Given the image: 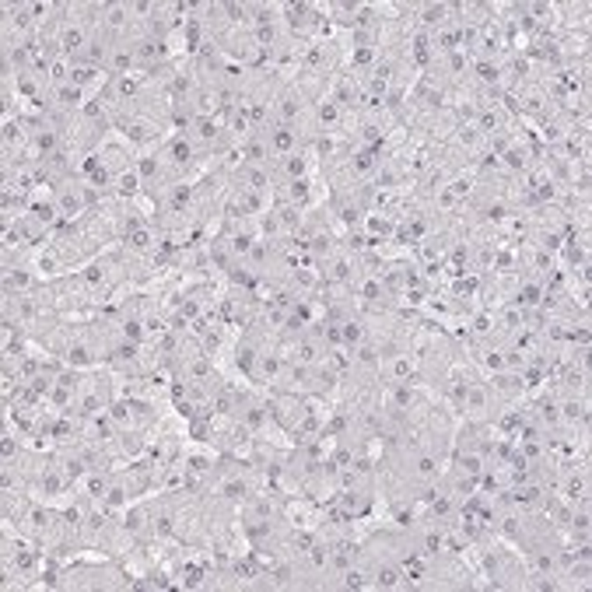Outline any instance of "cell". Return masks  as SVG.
I'll return each mask as SVG.
<instances>
[{
  "label": "cell",
  "instance_id": "obj_4",
  "mask_svg": "<svg viewBox=\"0 0 592 592\" xmlns=\"http://www.w3.org/2000/svg\"><path fill=\"white\" fill-rule=\"evenodd\" d=\"M340 333H344V344H354V347H361L365 344V322H358V319H347V322H340Z\"/></svg>",
  "mask_w": 592,
  "mask_h": 592
},
{
  "label": "cell",
  "instance_id": "obj_3",
  "mask_svg": "<svg viewBox=\"0 0 592 592\" xmlns=\"http://www.w3.org/2000/svg\"><path fill=\"white\" fill-rule=\"evenodd\" d=\"M256 361H260L256 347H253L249 340H242V344L235 347V365H238V368H242V372H246V375L253 379V375H256Z\"/></svg>",
  "mask_w": 592,
  "mask_h": 592
},
{
  "label": "cell",
  "instance_id": "obj_5",
  "mask_svg": "<svg viewBox=\"0 0 592 592\" xmlns=\"http://www.w3.org/2000/svg\"><path fill=\"white\" fill-rule=\"evenodd\" d=\"M281 172L288 176V183H295L305 176V162H301V155H288V158H281Z\"/></svg>",
  "mask_w": 592,
  "mask_h": 592
},
{
  "label": "cell",
  "instance_id": "obj_2",
  "mask_svg": "<svg viewBox=\"0 0 592 592\" xmlns=\"http://www.w3.org/2000/svg\"><path fill=\"white\" fill-rule=\"evenodd\" d=\"M53 102H56L60 109H78V102H81V85H74V81L56 85V88H53Z\"/></svg>",
  "mask_w": 592,
  "mask_h": 592
},
{
  "label": "cell",
  "instance_id": "obj_1",
  "mask_svg": "<svg viewBox=\"0 0 592 592\" xmlns=\"http://www.w3.org/2000/svg\"><path fill=\"white\" fill-rule=\"evenodd\" d=\"M315 116H319V126H322V130H337L340 119H344V109H340L333 99H322L319 105H315Z\"/></svg>",
  "mask_w": 592,
  "mask_h": 592
}]
</instances>
